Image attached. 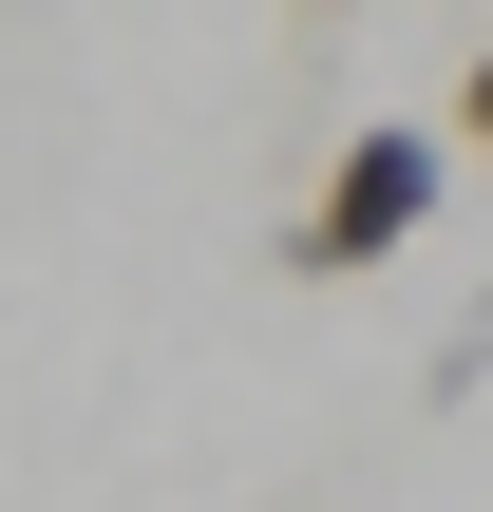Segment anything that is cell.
Returning <instances> with one entry per match:
<instances>
[{"label": "cell", "instance_id": "obj_1", "mask_svg": "<svg viewBox=\"0 0 493 512\" xmlns=\"http://www.w3.org/2000/svg\"><path fill=\"white\" fill-rule=\"evenodd\" d=\"M418 228H437V133H418V114H361V133L323 152V190H304L285 266H304V285H361V266H399Z\"/></svg>", "mask_w": 493, "mask_h": 512}, {"label": "cell", "instance_id": "obj_2", "mask_svg": "<svg viewBox=\"0 0 493 512\" xmlns=\"http://www.w3.org/2000/svg\"><path fill=\"white\" fill-rule=\"evenodd\" d=\"M456 133H475V152H493V57H475V76H456Z\"/></svg>", "mask_w": 493, "mask_h": 512}]
</instances>
